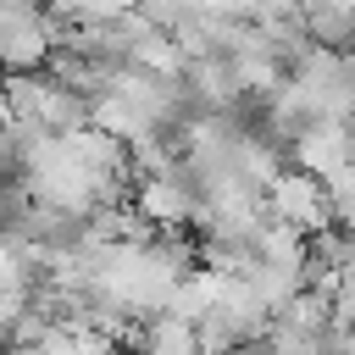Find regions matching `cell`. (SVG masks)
Instances as JSON below:
<instances>
[{
    "mask_svg": "<svg viewBox=\"0 0 355 355\" xmlns=\"http://www.w3.org/2000/svg\"><path fill=\"white\" fill-rule=\"evenodd\" d=\"M6 116L22 133H72L94 122V100L61 83L50 67H33V72H6Z\"/></svg>",
    "mask_w": 355,
    "mask_h": 355,
    "instance_id": "1",
    "label": "cell"
},
{
    "mask_svg": "<svg viewBox=\"0 0 355 355\" xmlns=\"http://www.w3.org/2000/svg\"><path fill=\"white\" fill-rule=\"evenodd\" d=\"M266 216H277V222H288V227H300V233H322V227H333L327 183H322L316 172H305V166L277 172V178L266 183Z\"/></svg>",
    "mask_w": 355,
    "mask_h": 355,
    "instance_id": "2",
    "label": "cell"
}]
</instances>
